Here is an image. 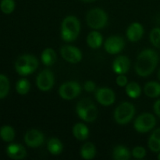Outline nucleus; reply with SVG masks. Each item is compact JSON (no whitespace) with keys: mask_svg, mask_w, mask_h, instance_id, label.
I'll use <instances>...</instances> for the list:
<instances>
[{"mask_svg":"<svg viewBox=\"0 0 160 160\" xmlns=\"http://www.w3.org/2000/svg\"><path fill=\"white\" fill-rule=\"evenodd\" d=\"M157 53L152 49H145L138 56L135 64V71L141 77H147L151 74L157 66Z\"/></svg>","mask_w":160,"mask_h":160,"instance_id":"1","label":"nucleus"},{"mask_svg":"<svg viewBox=\"0 0 160 160\" xmlns=\"http://www.w3.org/2000/svg\"><path fill=\"white\" fill-rule=\"evenodd\" d=\"M80 30L81 25L78 19L73 16H69L64 19L62 23L61 37L65 42H73L78 38Z\"/></svg>","mask_w":160,"mask_h":160,"instance_id":"2","label":"nucleus"},{"mask_svg":"<svg viewBox=\"0 0 160 160\" xmlns=\"http://www.w3.org/2000/svg\"><path fill=\"white\" fill-rule=\"evenodd\" d=\"M38 61L31 55H23L17 59L15 63L16 71L21 76H28L38 68Z\"/></svg>","mask_w":160,"mask_h":160,"instance_id":"3","label":"nucleus"},{"mask_svg":"<svg viewBox=\"0 0 160 160\" xmlns=\"http://www.w3.org/2000/svg\"><path fill=\"white\" fill-rule=\"evenodd\" d=\"M87 23L92 29H101L106 25L108 21L107 14L99 8L92 9L88 12L86 17Z\"/></svg>","mask_w":160,"mask_h":160,"instance_id":"4","label":"nucleus"},{"mask_svg":"<svg viewBox=\"0 0 160 160\" xmlns=\"http://www.w3.org/2000/svg\"><path fill=\"white\" fill-rule=\"evenodd\" d=\"M135 113V108L131 103L124 102L119 105L114 112V118L119 124H127L131 120Z\"/></svg>","mask_w":160,"mask_h":160,"instance_id":"5","label":"nucleus"},{"mask_svg":"<svg viewBox=\"0 0 160 160\" xmlns=\"http://www.w3.org/2000/svg\"><path fill=\"white\" fill-rule=\"evenodd\" d=\"M156 120L151 113H144L139 116L134 123V129L140 133H146L156 126Z\"/></svg>","mask_w":160,"mask_h":160,"instance_id":"6","label":"nucleus"},{"mask_svg":"<svg viewBox=\"0 0 160 160\" xmlns=\"http://www.w3.org/2000/svg\"><path fill=\"white\" fill-rule=\"evenodd\" d=\"M81 86L76 81H68L60 86L59 94L65 100H72L81 93Z\"/></svg>","mask_w":160,"mask_h":160,"instance_id":"7","label":"nucleus"},{"mask_svg":"<svg viewBox=\"0 0 160 160\" xmlns=\"http://www.w3.org/2000/svg\"><path fill=\"white\" fill-rule=\"evenodd\" d=\"M54 75L49 70H44L38 75L36 84L41 91L47 92L52 88L54 84Z\"/></svg>","mask_w":160,"mask_h":160,"instance_id":"8","label":"nucleus"},{"mask_svg":"<svg viewBox=\"0 0 160 160\" xmlns=\"http://www.w3.org/2000/svg\"><path fill=\"white\" fill-rule=\"evenodd\" d=\"M60 52L62 58L71 63H78L82 59V53L77 47L64 45L61 48Z\"/></svg>","mask_w":160,"mask_h":160,"instance_id":"9","label":"nucleus"},{"mask_svg":"<svg viewBox=\"0 0 160 160\" xmlns=\"http://www.w3.org/2000/svg\"><path fill=\"white\" fill-rule=\"evenodd\" d=\"M125 42L120 36H112L105 42V49L109 54H117L123 49Z\"/></svg>","mask_w":160,"mask_h":160,"instance_id":"10","label":"nucleus"},{"mask_svg":"<svg viewBox=\"0 0 160 160\" xmlns=\"http://www.w3.org/2000/svg\"><path fill=\"white\" fill-rule=\"evenodd\" d=\"M95 98L101 105L109 106L115 102V94L113 91L108 88H101L98 89L95 93Z\"/></svg>","mask_w":160,"mask_h":160,"instance_id":"11","label":"nucleus"},{"mask_svg":"<svg viewBox=\"0 0 160 160\" xmlns=\"http://www.w3.org/2000/svg\"><path fill=\"white\" fill-rule=\"evenodd\" d=\"M24 141L28 146L31 148H37L43 144L44 135L41 131L35 129H31L25 134Z\"/></svg>","mask_w":160,"mask_h":160,"instance_id":"12","label":"nucleus"},{"mask_svg":"<svg viewBox=\"0 0 160 160\" xmlns=\"http://www.w3.org/2000/svg\"><path fill=\"white\" fill-rule=\"evenodd\" d=\"M131 62L127 56H118L112 62V70L117 74H125L129 70Z\"/></svg>","mask_w":160,"mask_h":160,"instance_id":"13","label":"nucleus"},{"mask_svg":"<svg viewBox=\"0 0 160 160\" xmlns=\"http://www.w3.org/2000/svg\"><path fill=\"white\" fill-rule=\"evenodd\" d=\"M144 34L143 27L141 23H133L128 27L127 30V36L128 39L132 42H136L140 40Z\"/></svg>","mask_w":160,"mask_h":160,"instance_id":"14","label":"nucleus"},{"mask_svg":"<svg viewBox=\"0 0 160 160\" xmlns=\"http://www.w3.org/2000/svg\"><path fill=\"white\" fill-rule=\"evenodd\" d=\"M6 154L12 159H22L26 156L27 152L23 145L11 144L6 148Z\"/></svg>","mask_w":160,"mask_h":160,"instance_id":"15","label":"nucleus"},{"mask_svg":"<svg viewBox=\"0 0 160 160\" xmlns=\"http://www.w3.org/2000/svg\"><path fill=\"white\" fill-rule=\"evenodd\" d=\"M73 134L78 140L84 141L88 137L89 130L88 127L84 123H76L73 128Z\"/></svg>","mask_w":160,"mask_h":160,"instance_id":"16","label":"nucleus"},{"mask_svg":"<svg viewBox=\"0 0 160 160\" xmlns=\"http://www.w3.org/2000/svg\"><path fill=\"white\" fill-rule=\"evenodd\" d=\"M41 59L45 66H52L56 62V54L54 50L51 48H47L42 52Z\"/></svg>","mask_w":160,"mask_h":160,"instance_id":"17","label":"nucleus"},{"mask_svg":"<svg viewBox=\"0 0 160 160\" xmlns=\"http://www.w3.org/2000/svg\"><path fill=\"white\" fill-rule=\"evenodd\" d=\"M145 93L150 98H156L160 95V84L156 81H150L145 86Z\"/></svg>","mask_w":160,"mask_h":160,"instance_id":"18","label":"nucleus"},{"mask_svg":"<svg viewBox=\"0 0 160 160\" xmlns=\"http://www.w3.org/2000/svg\"><path fill=\"white\" fill-rule=\"evenodd\" d=\"M88 45L92 48H98L102 43V36L98 31H92L87 37Z\"/></svg>","mask_w":160,"mask_h":160,"instance_id":"19","label":"nucleus"},{"mask_svg":"<svg viewBox=\"0 0 160 160\" xmlns=\"http://www.w3.org/2000/svg\"><path fill=\"white\" fill-rule=\"evenodd\" d=\"M97 117H98V109L95 105L92 104L83 112L80 118L84 121L91 123V122H93L94 120H95Z\"/></svg>","mask_w":160,"mask_h":160,"instance_id":"20","label":"nucleus"},{"mask_svg":"<svg viewBox=\"0 0 160 160\" xmlns=\"http://www.w3.org/2000/svg\"><path fill=\"white\" fill-rule=\"evenodd\" d=\"M96 154V149L95 145L91 142H87L82 146L81 149V155L83 159H92L95 157Z\"/></svg>","mask_w":160,"mask_h":160,"instance_id":"21","label":"nucleus"},{"mask_svg":"<svg viewBox=\"0 0 160 160\" xmlns=\"http://www.w3.org/2000/svg\"><path fill=\"white\" fill-rule=\"evenodd\" d=\"M47 148L52 155L57 156L62 151V144L58 138H51L48 142Z\"/></svg>","mask_w":160,"mask_h":160,"instance_id":"22","label":"nucleus"},{"mask_svg":"<svg viewBox=\"0 0 160 160\" xmlns=\"http://www.w3.org/2000/svg\"><path fill=\"white\" fill-rule=\"evenodd\" d=\"M113 158L116 160H128L131 158V153L126 147L119 145L114 148Z\"/></svg>","mask_w":160,"mask_h":160,"instance_id":"23","label":"nucleus"},{"mask_svg":"<svg viewBox=\"0 0 160 160\" xmlns=\"http://www.w3.org/2000/svg\"><path fill=\"white\" fill-rule=\"evenodd\" d=\"M126 92L131 98H137L141 95L142 88L138 83L131 82L126 85Z\"/></svg>","mask_w":160,"mask_h":160,"instance_id":"24","label":"nucleus"},{"mask_svg":"<svg viewBox=\"0 0 160 160\" xmlns=\"http://www.w3.org/2000/svg\"><path fill=\"white\" fill-rule=\"evenodd\" d=\"M0 138L4 142H10L15 138V131L10 126H3L0 129Z\"/></svg>","mask_w":160,"mask_h":160,"instance_id":"25","label":"nucleus"},{"mask_svg":"<svg viewBox=\"0 0 160 160\" xmlns=\"http://www.w3.org/2000/svg\"><path fill=\"white\" fill-rule=\"evenodd\" d=\"M9 91V81L7 77L0 74V99L4 98Z\"/></svg>","mask_w":160,"mask_h":160,"instance_id":"26","label":"nucleus"},{"mask_svg":"<svg viewBox=\"0 0 160 160\" xmlns=\"http://www.w3.org/2000/svg\"><path fill=\"white\" fill-rule=\"evenodd\" d=\"M30 82L27 79H20L17 81V84H16V90H17V93L20 95H26L30 91Z\"/></svg>","mask_w":160,"mask_h":160,"instance_id":"27","label":"nucleus"},{"mask_svg":"<svg viewBox=\"0 0 160 160\" xmlns=\"http://www.w3.org/2000/svg\"><path fill=\"white\" fill-rule=\"evenodd\" d=\"M0 9L5 14H10L15 9L14 0H2L0 2Z\"/></svg>","mask_w":160,"mask_h":160,"instance_id":"28","label":"nucleus"},{"mask_svg":"<svg viewBox=\"0 0 160 160\" xmlns=\"http://www.w3.org/2000/svg\"><path fill=\"white\" fill-rule=\"evenodd\" d=\"M93 104L92 100L88 99V98H84L81 101H80L78 102V106H77V113H78V117H81L82 115L83 112L91 106V105Z\"/></svg>","mask_w":160,"mask_h":160,"instance_id":"29","label":"nucleus"},{"mask_svg":"<svg viewBox=\"0 0 160 160\" xmlns=\"http://www.w3.org/2000/svg\"><path fill=\"white\" fill-rule=\"evenodd\" d=\"M150 41L156 48H160V28H156L150 33Z\"/></svg>","mask_w":160,"mask_h":160,"instance_id":"30","label":"nucleus"},{"mask_svg":"<svg viewBox=\"0 0 160 160\" xmlns=\"http://www.w3.org/2000/svg\"><path fill=\"white\" fill-rule=\"evenodd\" d=\"M148 147L150 149L155 152H160V141L152 137H150L148 139Z\"/></svg>","mask_w":160,"mask_h":160,"instance_id":"31","label":"nucleus"},{"mask_svg":"<svg viewBox=\"0 0 160 160\" xmlns=\"http://www.w3.org/2000/svg\"><path fill=\"white\" fill-rule=\"evenodd\" d=\"M132 155L135 159H143L146 155V151H145V148L142 146H137L133 149Z\"/></svg>","mask_w":160,"mask_h":160,"instance_id":"32","label":"nucleus"},{"mask_svg":"<svg viewBox=\"0 0 160 160\" xmlns=\"http://www.w3.org/2000/svg\"><path fill=\"white\" fill-rule=\"evenodd\" d=\"M116 82L120 87H124L128 84V78L124 74H118Z\"/></svg>","mask_w":160,"mask_h":160,"instance_id":"33","label":"nucleus"},{"mask_svg":"<svg viewBox=\"0 0 160 160\" xmlns=\"http://www.w3.org/2000/svg\"><path fill=\"white\" fill-rule=\"evenodd\" d=\"M84 90L88 92H92L95 90V84L92 81H88L84 83Z\"/></svg>","mask_w":160,"mask_h":160,"instance_id":"34","label":"nucleus"},{"mask_svg":"<svg viewBox=\"0 0 160 160\" xmlns=\"http://www.w3.org/2000/svg\"><path fill=\"white\" fill-rule=\"evenodd\" d=\"M153 108H154V111L155 112H156V114L158 117H159L160 118V99L157 100V101L155 102Z\"/></svg>","mask_w":160,"mask_h":160,"instance_id":"35","label":"nucleus"},{"mask_svg":"<svg viewBox=\"0 0 160 160\" xmlns=\"http://www.w3.org/2000/svg\"><path fill=\"white\" fill-rule=\"evenodd\" d=\"M151 137L154 138L160 141V128L155 130V131L152 132V134Z\"/></svg>","mask_w":160,"mask_h":160,"instance_id":"36","label":"nucleus"},{"mask_svg":"<svg viewBox=\"0 0 160 160\" xmlns=\"http://www.w3.org/2000/svg\"><path fill=\"white\" fill-rule=\"evenodd\" d=\"M83 2H95V0H82Z\"/></svg>","mask_w":160,"mask_h":160,"instance_id":"37","label":"nucleus"},{"mask_svg":"<svg viewBox=\"0 0 160 160\" xmlns=\"http://www.w3.org/2000/svg\"><path fill=\"white\" fill-rule=\"evenodd\" d=\"M158 78H159V81H160V69H159V73H158Z\"/></svg>","mask_w":160,"mask_h":160,"instance_id":"38","label":"nucleus"},{"mask_svg":"<svg viewBox=\"0 0 160 160\" xmlns=\"http://www.w3.org/2000/svg\"><path fill=\"white\" fill-rule=\"evenodd\" d=\"M158 159L160 160V153L159 154V156H158Z\"/></svg>","mask_w":160,"mask_h":160,"instance_id":"39","label":"nucleus"}]
</instances>
